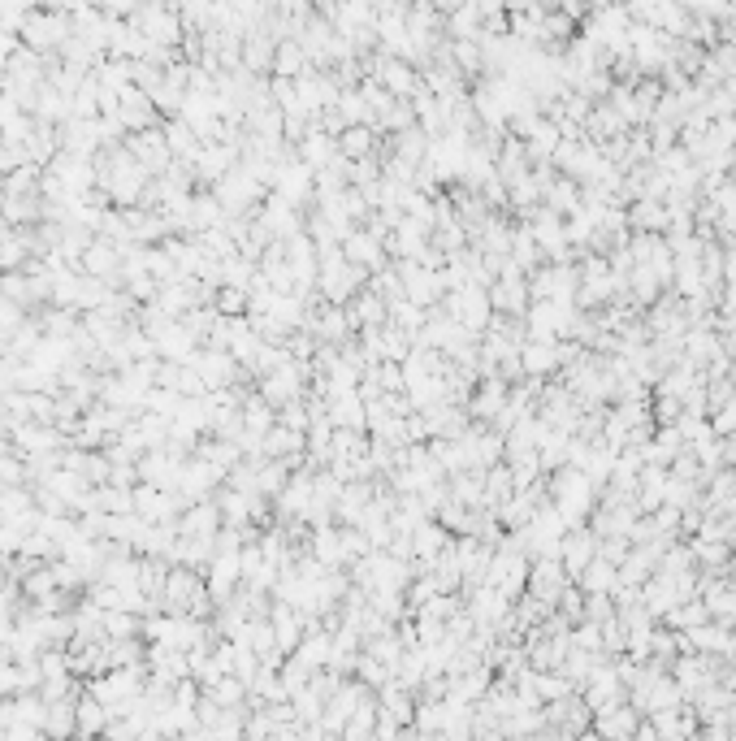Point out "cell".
<instances>
[{"instance_id":"6da1fadb","label":"cell","mask_w":736,"mask_h":741,"mask_svg":"<svg viewBox=\"0 0 736 741\" xmlns=\"http://www.w3.org/2000/svg\"><path fill=\"white\" fill-rule=\"evenodd\" d=\"M563 555H568L572 568H585L589 555H594V538H589V533H576V538L563 542Z\"/></svg>"},{"instance_id":"7a4b0ae2","label":"cell","mask_w":736,"mask_h":741,"mask_svg":"<svg viewBox=\"0 0 736 741\" xmlns=\"http://www.w3.org/2000/svg\"><path fill=\"white\" fill-rule=\"evenodd\" d=\"M22 460L13 451H0V490H13V486H22Z\"/></svg>"},{"instance_id":"3957f363","label":"cell","mask_w":736,"mask_h":741,"mask_svg":"<svg viewBox=\"0 0 736 741\" xmlns=\"http://www.w3.org/2000/svg\"><path fill=\"white\" fill-rule=\"evenodd\" d=\"M555 364V347L550 343H533V347H524V369L537 373V369H550Z\"/></svg>"},{"instance_id":"277c9868","label":"cell","mask_w":736,"mask_h":741,"mask_svg":"<svg viewBox=\"0 0 736 741\" xmlns=\"http://www.w3.org/2000/svg\"><path fill=\"white\" fill-rule=\"evenodd\" d=\"M728 226L736 230V204H732V213H728Z\"/></svg>"}]
</instances>
